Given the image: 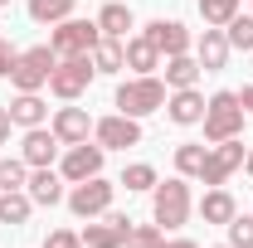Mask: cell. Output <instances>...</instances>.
<instances>
[{
	"instance_id": "44dd1931",
	"label": "cell",
	"mask_w": 253,
	"mask_h": 248,
	"mask_svg": "<svg viewBox=\"0 0 253 248\" xmlns=\"http://www.w3.org/2000/svg\"><path fill=\"white\" fill-rule=\"evenodd\" d=\"M234 214H239V200H234L224 185H210V190H205V200H200V219H205V224H219V229H224Z\"/></svg>"
},
{
	"instance_id": "603a6c76",
	"label": "cell",
	"mask_w": 253,
	"mask_h": 248,
	"mask_svg": "<svg viewBox=\"0 0 253 248\" xmlns=\"http://www.w3.org/2000/svg\"><path fill=\"white\" fill-rule=\"evenodd\" d=\"M30 214H34V200L25 190H0V224H5V229L30 224Z\"/></svg>"
},
{
	"instance_id": "4dcf8cb0",
	"label": "cell",
	"mask_w": 253,
	"mask_h": 248,
	"mask_svg": "<svg viewBox=\"0 0 253 248\" xmlns=\"http://www.w3.org/2000/svg\"><path fill=\"white\" fill-rule=\"evenodd\" d=\"M161 244H166V229H161L156 219H151V224H131L126 248H161Z\"/></svg>"
},
{
	"instance_id": "8d00e7d4",
	"label": "cell",
	"mask_w": 253,
	"mask_h": 248,
	"mask_svg": "<svg viewBox=\"0 0 253 248\" xmlns=\"http://www.w3.org/2000/svg\"><path fill=\"white\" fill-rule=\"evenodd\" d=\"M161 248H200L195 239H170V244H161Z\"/></svg>"
},
{
	"instance_id": "836d02e7",
	"label": "cell",
	"mask_w": 253,
	"mask_h": 248,
	"mask_svg": "<svg viewBox=\"0 0 253 248\" xmlns=\"http://www.w3.org/2000/svg\"><path fill=\"white\" fill-rule=\"evenodd\" d=\"M15 63H20V49H15L10 39H0V78H10V73H15Z\"/></svg>"
},
{
	"instance_id": "7c38bea8",
	"label": "cell",
	"mask_w": 253,
	"mask_h": 248,
	"mask_svg": "<svg viewBox=\"0 0 253 248\" xmlns=\"http://www.w3.org/2000/svg\"><path fill=\"white\" fill-rule=\"evenodd\" d=\"M68 180H63L54 165H34L30 180H25V195L34 200V209H54V205H63V195H68Z\"/></svg>"
},
{
	"instance_id": "5bb4252c",
	"label": "cell",
	"mask_w": 253,
	"mask_h": 248,
	"mask_svg": "<svg viewBox=\"0 0 253 248\" xmlns=\"http://www.w3.org/2000/svg\"><path fill=\"white\" fill-rule=\"evenodd\" d=\"M141 34L161 49V59H170V54H190V49H195V39H190V30L180 25V20H151Z\"/></svg>"
},
{
	"instance_id": "2e32d148",
	"label": "cell",
	"mask_w": 253,
	"mask_h": 248,
	"mask_svg": "<svg viewBox=\"0 0 253 248\" xmlns=\"http://www.w3.org/2000/svg\"><path fill=\"white\" fill-rule=\"evenodd\" d=\"M59 151H63V141L49 131V126H30L25 131V141H20V156H25V165H54L59 161Z\"/></svg>"
},
{
	"instance_id": "d590c367",
	"label": "cell",
	"mask_w": 253,
	"mask_h": 248,
	"mask_svg": "<svg viewBox=\"0 0 253 248\" xmlns=\"http://www.w3.org/2000/svg\"><path fill=\"white\" fill-rule=\"evenodd\" d=\"M239 102H244V112L253 117V83H244V93H239Z\"/></svg>"
},
{
	"instance_id": "d6986e66",
	"label": "cell",
	"mask_w": 253,
	"mask_h": 248,
	"mask_svg": "<svg viewBox=\"0 0 253 248\" xmlns=\"http://www.w3.org/2000/svg\"><path fill=\"white\" fill-rule=\"evenodd\" d=\"M122 54H126V68H131V73H156L161 68V49L146 39V34H126Z\"/></svg>"
},
{
	"instance_id": "1f68e13d",
	"label": "cell",
	"mask_w": 253,
	"mask_h": 248,
	"mask_svg": "<svg viewBox=\"0 0 253 248\" xmlns=\"http://www.w3.org/2000/svg\"><path fill=\"white\" fill-rule=\"evenodd\" d=\"M224 234H229V248H253V214H234Z\"/></svg>"
},
{
	"instance_id": "b9f144b4",
	"label": "cell",
	"mask_w": 253,
	"mask_h": 248,
	"mask_svg": "<svg viewBox=\"0 0 253 248\" xmlns=\"http://www.w3.org/2000/svg\"><path fill=\"white\" fill-rule=\"evenodd\" d=\"M0 39H5V34H0Z\"/></svg>"
},
{
	"instance_id": "277c9868",
	"label": "cell",
	"mask_w": 253,
	"mask_h": 248,
	"mask_svg": "<svg viewBox=\"0 0 253 248\" xmlns=\"http://www.w3.org/2000/svg\"><path fill=\"white\" fill-rule=\"evenodd\" d=\"M97 68H93V54H73V59H59L54 73H49V93L59 102H78V97L93 88Z\"/></svg>"
},
{
	"instance_id": "4316f807",
	"label": "cell",
	"mask_w": 253,
	"mask_h": 248,
	"mask_svg": "<svg viewBox=\"0 0 253 248\" xmlns=\"http://www.w3.org/2000/svg\"><path fill=\"white\" fill-rule=\"evenodd\" d=\"M156 180H161V175H156V165H151V161H131V165L122 170V180H117V185H126L131 195H151Z\"/></svg>"
},
{
	"instance_id": "484cf974",
	"label": "cell",
	"mask_w": 253,
	"mask_h": 248,
	"mask_svg": "<svg viewBox=\"0 0 253 248\" xmlns=\"http://www.w3.org/2000/svg\"><path fill=\"white\" fill-rule=\"evenodd\" d=\"M93 68L97 73H126V54H122V39H97V49H93Z\"/></svg>"
},
{
	"instance_id": "7a4b0ae2",
	"label": "cell",
	"mask_w": 253,
	"mask_h": 248,
	"mask_svg": "<svg viewBox=\"0 0 253 248\" xmlns=\"http://www.w3.org/2000/svg\"><path fill=\"white\" fill-rule=\"evenodd\" d=\"M166 78H156V73H131L126 83H117V97H112V107L117 112H126V117H151V112H161L166 107Z\"/></svg>"
},
{
	"instance_id": "83f0119b",
	"label": "cell",
	"mask_w": 253,
	"mask_h": 248,
	"mask_svg": "<svg viewBox=\"0 0 253 248\" xmlns=\"http://www.w3.org/2000/svg\"><path fill=\"white\" fill-rule=\"evenodd\" d=\"M224 39H229L234 54H253V15H234L224 25Z\"/></svg>"
},
{
	"instance_id": "5b68a950",
	"label": "cell",
	"mask_w": 253,
	"mask_h": 248,
	"mask_svg": "<svg viewBox=\"0 0 253 248\" xmlns=\"http://www.w3.org/2000/svg\"><path fill=\"white\" fill-rule=\"evenodd\" d=\"M97 39H102L97 20H78V15H68V20H59V25H54V34H49V49H54L59 59H73V54H93Z\"/></svg>"
},
{
	"instance_id": "30bf717a",
	"label": "cell",
	"mask_w": 253,
	"mask_h": 248,
	"mask_svg": "<svg viewBox=\"0 0 253 248\" xmlns=\"http://www.w3.org/2000/svg\"><path fill=\"white\" fill-rule=\"evenodd\" d=\"M93 141L102 151H126V146H141V122L126 117V112H107L93 122Z\"/></svg>"
},
{
	"instance_id": "4fadbf2b",
	"label": "cell",
	"mask_w": 253,
	"mask_h": 248,
	"mask_svg": "<svg viewBox=\"0 0 253 248\" xmlns=\"http://www.w3.org/2000/svg\"><path fill=\"white\" fill-rule=\"evenodd\" d=\"M205 102L210 97L200 93V88H170L166 93V117L175 126H200L205 122Z\"/></svg>"
},
{
	"instance_id": "f546056e",
	"label": "cell",
	"mask_w": 253,
	"mask_h": 248,
	"mask_svg": "<svg viewBox=\"0 0 253 248\" xmlns=\"http://www.w3.org/2000/svg\"><path fill=\"white\" fill-rule=\"evenodd\" d=\"M25 180H30L25 156H0V190H25Z\"/></svg>"
},
{
	"instance_id": "7402d4cb",
	"label": "cell",
	"mask_w": 253,
	"mask_h": 248,
	"mask_svg": "<svg viewBox=\"0 0 253 248\" xmlns=\"http://www.w3.org/2000/svg\"><path fill=\"white\" fill-rule=\"evenodd\" d=\"M78 239H83V248H126L131 229H117V219L102 214V224H93V219H88V229H83Z\"/></svg>"
},
{
	"instance_id": "74e56055",
	"label": "cell",
	"mask_w": 253,
	"mask_h": 248,
	"mask_svg": "<svg viewBox=\"0 0 253 248\" xmlns=\"http://www.w3.org/2000/svg\"><path fill=\"white\" fill-rule=\"evenodd\" d=\"M244 170H249V175H253V151H249V156H244Z\"/></svg>"
},
{
	"instance_id": "f35d334b",
	"label": "cell",
	"mask_w": 253,
	"mask_h": 248,
	"mask_svg": "<svg viewBox=\"0 0 253 248\" xmlns=\"http://www.w3.org/2000/svg\"><path fill=\"white\" fill-rule=\"evenodd\" d=\"M5 5H10V0H0V10H5Z\"/></svg>"
},
{
	"instance_id": "9c48e42d",
	"label": "cell",
	"mask_w": 253,
	"mask_h": 248,
	"mask_svg": "<svg viewBox=\"0 0 253 248\" xmlns=\"http://www.w3.org/2000/svg\"><path fill=\"white\" fill-rule=\"evenodd\" d=\"M102 161H107V151H102L97 141L63 146V156H59V175L68 180V185H78V180H93V175H102Z\"/></svg>"
},
{
	"instance_id": "e575fe53",
	"label": "cell",
	"mask_w": 253,
	"mask_h": 248,
	"mask_svg": "<svg viewBox=\"0 0 253 248\" xmlns=\"http://www.w3.org/2000/svg\"><path fill=\"white\" fill-rule=\"evenodd\" d=\"M10 131H15V122H10V107H0V146H10Z\"/></svg>"
},
{
	"instance_id": "ac0fdd59",
	"label": "cell",
	"mask_w": 253,
	"mask_h": 248,
	"mask_svg": "<svg viewBox=\"0 0 253 248\" xmlns=\"http://www.w3.org/2000/svg\"><path fill=\"white\" fill-rule=\"evenodd\" d=\"M97 30H102V39H126V34L136 30V15H131V5H122V0H107V5L97 10Z\"/></svg>"
},
{
	"instance_id": "d4e9b609",
	"label": "cell",
	"mask_w": 253,
	"mask_h": 248,
	"mask_svg": "<svg viewBox=\"0 0 253 248\" xmlns=\"http://www.w3.org/2000/svg\"><path fill=\"white\" fill-rule=\"evenodd\" d=\"M205 156H210V146H205V141H180V146H175V175L200 180V170H205Z\"/></svg>"
},
{
	"instance_id": "8fae6325",
	"label": "cell",
	"mask_w": 253,
	"mask_h": 248,
	"mask_svg": "<svg viewBox=\"0 0 253 248\" xmlns=\"http://www.w3.org/2000/svg\"><path fill=\"white\" fill-rule=\"evenodd\" d=\"M49 131L59 136L63 146H78V141H88L93 136V117H88V107H54L49 112Z\"/></svg>"
},
{
	"instance_id": "f1b7e54d",
	"label": "cell",
	"mask_w": 253,
	"mask_h": 248,
	"mask_svg": "<svg viewBox=\"0 0 253 248\" xmlns=\"http://www.w3.org/2000/svg\"><path fill=\"white\" fill-rule=\"evenodd\" d=\"M239 5H244V0H200V20L214 25V30H224V25L239 15Z\"/></svg>"
},
{
	"instance_id": "ab89813d",
	"label": "cell",
	"mask_w": 253,
	"mask_h": 248,
	"mask_svg": "<svg viewBox=\"0 0 253 248\" xmlns=\"http://www.w3.org/2000/svg\"><path fill=\"white\" fill-rule=\"evenodd\" d=\"M214 248H229V244H214Z\"/></svg>"
},
{
	"instance_id": "6da1fadb",
	"label": "cell",
	"mask_w": 253,
	"mask_h": 248,
	"mask_svg": "<svg viewBox=\"0 0 253 248\" xmlns=\"http://www.w3.org/2000/svg\"><path fill=\"white\" fill-rule=\"evenodd\" d=\"M190 214H195V200H190V180L185 175H170V180H156L151 190V219H156L166 234L185 229Z\"/></svg>"
},
{
	"instance_id": "60d3db41",
	"label": "cell",
	"mask_w": 253,
	"mask_h": 248,
	"mask_svg": "<svg viewBox=\"0 0 253 248\" xmlns=\"http://www.w3.org/2000/svg\"><path fill=\"white\" fill-rule=\"evenodd\" d=\"M249 5H253V0H249ZM249 15H253V10H249Z\"/></svg>"
},
{
	"instance_id": "d6a6232c",
	"label": "cell",
	"mask_w": 253,
	"mask_h": 248,
	"mask_svg": "<svg viewBox=\"0 0 253 248\" xmlns=\"http://www.w3.org/2000/svg\"><path fill=\"white\" fill-rule=\"evenodd\" d=\"M44 248H83V239H78L73 229H49V239H44Z\"/></svg>"
},
{
	"instance_id": "52a82bcc",
	"label": "cell",
	"mask_w": 253,
	"mask_h": 248,
	"mask_svg": "<svg viewBox=\"0 0 253 248\" xmlns=\"http://www.w3.org/2000/svg\"><path fill=\"white\" fill-rule=\"evenodd\" d=\"M112 195H117V185H112V180H102V175H93V180H78V185H68L63 205H68L78 219H102L107 209H112Z\"/></svg>"
},
{
	"instance_id": "e0dca14e",
	"label": "cell",
	"mask_w": 253,
	"mask_h": 248,
	"mask_svg": "<svg viewBox=\"0 0 253 248\" xmlns=\"http://www.w3.org/2000/svg\"><path fill=\"white\" fill-rule=\"evenodd\" d=\"M5 107H10V122L25 126V131H30V126H49V102L39 93H15Z\"/></svg>"
},
{
	"instance_id": "ba28073f",
	"label": "cell",
	"mask_w": 253,
	"mask_h": 248,
	"mask_svg": "<svg viewBox=\"0 0 253 248\" xmlns=\"http://www.w3.org/2000/svg\"><path fill=\"white\" fill-rule=\"evenodd\" d=\"M244 136H229V141H214L210 156H205V170H200V185H229V175L234 170H244Z\"/></svg>"
},
{
	"instance_id": "9a60e30c",
	"label": "cell",
	"mask_w": 253,
	"mask_h": 248,
	"mask_svg": "<svg viewBox=\"0 0 253 248\" xmlns=\"http://www.w3.org/2000/svg\"><path fill=\"white\" fill-rule=\"evenodd\" d=\"M190 54L200 59V68H205V73H219V68H229V54H234V49H229V39H224V30H214V25H205Z\"/></svg>"
},
{
	"instance_id": "8992f818",
	"label": "cell",
	"mask_w": 253,
	"mask_h": 248,
	"mask_svg": "<svg viewBox=\"0 0 253 248\" xmlns=\"http://www.w3.org/2000/svg\"><path fill=\"white\" fill-rule=\"evenodd\" d=\"M54 63H59V54H54L49 44L20 49V63H15V73H10L15 93H39V88H49V73H54Z\"/></svg>"
},
{
	"instance_id": "cb8c5ba5",
	"label": "cell",
	"mask_w": 253,
	"mask_h": 248,
	"mask_svg": "<svg viewBox=\"0 0 253 248\" xmlns=\"http://www.w3.org/2000/svg\"><path fill=\"white\" fill-rule=\"evenodd\" d=\"M73 10H78V0H25V15H30L34 25H49V30L59 20H68Z\"/></svg>"
},
{
	"instance_id": "3957f363",
	"label": "cell",
	"mask_w": 253,
	"mask_h": 248,
	"mask_svg": "<svg viewBox=\"0 0 253 248\" xmlns=\"http://www.w3.org/2000/svg\"><path fill=\"white\" fill-rule=\"evenodd\" d=\"M244 102H239V93H229V88H219V93L205 102V141L214 146V141H229V136H244Z\"/></svg>"
},
{
	"instance_id": "ffe728a7",
	"label": "cell",
	"mask_w": 253,
	"mask_h": 248,
	"mask_svg": "<svg viewBox=\"0 0 253 248\" xmlns=\"http://www.w3.org/2000/svg\"><path fill=\"white\" fill-rule=\"evenodd\" d=\"M200 59L195 54H170V59L161 63V78H166V88H200Z\"/></svg>"
}]
</instances>
